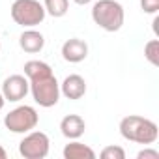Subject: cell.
Wrapping results in <instances>:
<instances>
[{"label": "cell", "instance_id": "6da1fadb", "mask_svg": "<svg viewBox=\"0 0 159 159\" xmlns=\"http://www.w3.org/2000/svg\"><path fill=\"white\" fill-rule=\"evenodd\" d=\"M25 75L30 83V94L34 101L43 107L51 109L60 99V83L52 73V67L41 60H28L25 64Z\"/></svg>", "mask_w": 159, "mask_h": 159}, {"label": "cell", "instance_id": "7a4b0ae2", "mask_svg": "<svg viewBox=\"0 0 159 159\" xmlns=\"http://www.w3.org/2000/svg\"><path fill=\"white\" fill-rule=\"evenodd\" d=\"M120 135L125 140L142 144V146H150L157 140L159 137V127L155 122L137 116V114H129L125 118H122L120 122Z\"/></svg>", "mask_w": 159, "mask_h": 159}, {"label": "cell", "instance_id": "3957f363", "mask_svg": "<svg viewBox=\"0 0 159 159\" xmlns=\"http://www.w3.org/2000/svg\"><path fill=\"white\" fill-rule=\"evenodd\" d=\"M92 21L105 32H118L125 21L124 6L116 0H98L92 6Z\"/></svg>", "mask_w": 159, "mask_h": 159}, {"label": "cell", "instance_id": "277c9868", "mask_svg": "<svg viewBox=\"0 0 159 159\" xmlns=\"http://www.w3.org/2000/svg\"><path fill=\"white\" fill-rule=\"evenodd\" d=\"M45 8L38 0H15L11 4V19L23 28H34L45 21Z\"/></svg>", "mask_w": 159, "mask_h": 159}, {"label": "cell", "instance_id": "5b68a950", "mask_svg": "<svg viewBox=\"0 0 159 159\" xmlns=\"http://www.w3.org/2000/svg\"><path fill=\"white\" fill-rule=\"evenodd\" d=\"M39 122V114L34 107L30 105H21V107H15L13 111H10L4 118V125L6 129H10L11 133H19V135H25L32 129H36Z\"/></svg>", "mask_w": 159, "mask_h": 159}, {"label": "cell", "instance_id": "8992f818", "mask_svg": "<svg viewBox=\"0 0 159 159\" xmlns=\"http://www.w3.org/2000/svg\"><path fill=\"white\" fill-rule=\"evenodd\" d=\"M51 150V140L43 131H28L19 142V153L25 159H45Z\"/></svg>", "mask_w": 159, "mask_h": 159}, {"label": "cell", "instance_id": "52a82bcc", "mask_svg": "<svg viewBox=\"0 0 159 159\" xmlns=\"http://www.w3.org/2000/svg\"><path fill=\"white\" fill-rule=\"evenodd\" d=\"M0 90H2V96L6 101L17 103L21 99H25L26 94L30 92V83H28L26 75H10L4 79Z\"/></svg>", "mask_w": 159, "mask_h": 159}, {"label": "cell", "instance_id": "ba28073f", "mask_svg": "<svg viewBox=\"0 0 159 159\" xmlns=\"http://www.w3.org/2000/svg\"><path fill=\"white\" fill-rule=\"evenodd\" d=\"M60 94L64 98H67V99H73V101L81 99L86 94V81L81 75H77V73L67 75L62 81V84H60Z\"/></svg>", "mask_w": 159, "mask_h": 159}, {"label": "cell", "instance_id": "9c48e42d", "mask_svg": "<svg viewBox=\"0 0 159 159\" xmlns=\"http://www.w3.org/2000/svg\"><path fill=\"white\" fill-rule=\"evenodd\" d=\"M86 56H88V45L84 39L71 38L62 45V58L69 64H79L86 60Z\"/></svg>", "mask_w": 159, "mask_h": 159}, {"label": "cell", "instance_id": "30bf717a", "mask_svg": "<svg viewBox=\"0 0 159 159\" xmlns=\"http://www.w3.org/2000/svg\"><path fill=\"white\" fill-rule=\"evenodd\" d=\"M84 129H86V122H84L83 116H79V114H67L60 122V131L69 140L81 139L84 135Z\"/></svg>", "mask_w": 159, "mask_h": 159}, {"label": "cell", "instance_id": "8fae6325", "mask_svg": "<svg viewBox=\"0 0 159 159\" xmlns=\"http://www.w3.org/2000/svg\"><path fill=\"white\" fill-rule=\"evenodd\" d=\"M19 47H21L25 52H30V54L39 52V51L45 47V38H43L41 32H38V30H34V28H28V30H25V32L19 36Z\"/></svg>", "mask_w": 159, "mask_h": 159}, {"label": "cell", "instance_id": "7c38bea8", "mask_svg": "<svg viewBox=\"0 0 159 159\" xmlns=\"http://www.w3.org/2000/svg\"><path fill=\"white\" fill-rule=\"evenodd\" d=\"M62 153H64L66 159H96V152L88 144L79 142L77 139L71 140L69 144H66Z\"/></svg>", "mask_w": 159, "mask_h": 159}, {"label": "cell", "instance_id": "4fadbf2b", "mask_svg": "<svg viewBox=\"0 0 159 159\" xmlns=\"http://www.w3.org/2000/svg\"><path fill=\"white\" fill-rule=\"evenodd\" d=\"M43 8L51 17H64L69 10V0H45Z\"/></svg>", "mask_w": 159, "mask_h": 159}, {"label": "cell", "instance_id": "5bb4252c", "mask_svg": "<svg viewBox=\"0 0 159 159\" xmlns=\"http://www.w3.org/2000/svg\"><path fill=\"white\" fill-rule=\"evenodd\" d=\"M144 56L152 66H159V39H150L144 45Z\"/></svg>", "mask_w": 159, "mask_h": 159}, {"label": "cell", "instance_id": "9a60e30c", "mask_svg": "<svg viewBox=\"0 0 159 159\" xmlns=\"http://www.w3.org/2000/svg\"><path fill=\"white\" fill-rule=\"evenodd\" d=\"M99 155L101 159H125V150L120 146H105Z\"/></svg>", "mask_w": 159, "mask_h": 159}, {"label": "cell", "instance_id": "2e32d148", "mask_svg": "<svg viewBox=\"0 0 159 159\" xmlns=\"http://www.w3.org/2000/svg\"><path fill=\"white\" fill-rule=\"evenodd\" d=\"M140 8L144 13L155 15L159 11V0H140Z\"/></svg>", "mask_w": 159, "mask_h": 159}, {"label": "cell", "instance_id": "e0dca14e", "mask_svg": "<svg viewBox=\"0 0 159 159\" xmlns=\"http://www.w3.org/2000/svg\"><path fill=\"white\" fill-rule=\"evenodd\" d=\"M137 159H159V152L146 146L144 150H140V152L137 153Z\"/></svg>", "mask_w": 159, "mask_h": 159}, {"label": "cell", "instance_id": "ac0fdd59", "mask_svg": "<svg viewBox=\"0 0 159 159\" xmlns=\"http://www.w3.org/2000/svg\"><path fill=\"white\" fill-rule=\"evenodd\" d=\"M75 4H79V6H86V4H90L92 0H73Z\"/></svg>", "mask_w": 159, "mask_h": 159}, {"label": "cell", "instance_id": "d6986e66", "mask_svg": "<svg viewBox=\"0 0 159 159\" xmlns=\"http://www.w3.org/2000/svg\"><path fill=\"white\" fill-rule=\"evenodd\" d=\"M4 105H6V99H4V96H2V90H0V111L4 109Z\"/></svg>", "mask_w": 159, "mask_h": 159}, {"label": "cell", "instance_id": "ffe728a7", "mask_svg": "<svg viewBox=\"0 0 159 159\" xmlns=\"http://www.w3.org/2000/svg\"><path fill=\"white\" fill-rule=\"evenodd\" d=\"M8 157V153H6V150L2 148V144H0V159H6Z\"/></svg>", "mask_w": 159, "mask_h": 159}, {"label": "cell", "instance_id": "44dd1931", "mask_svg": "<svg viewBox=\"0 0 159 159\" xmlns=\"http://www.w3.org/2000/svg\"><path fill=\"white\" fill-rule=\"evenodd\" d=\"M0 49H2V43H0Z\"/></svg>", "mask_w": 159, "mask_h": 159}]
</instances>
